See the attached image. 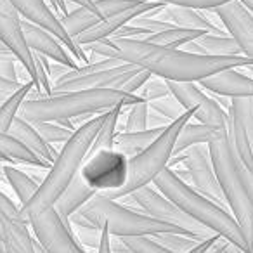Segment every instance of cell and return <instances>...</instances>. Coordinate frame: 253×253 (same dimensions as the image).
<instances>
[{"instance_id": "cell-1", "label": "cell", "mask_w": 253, "mask_h": 253, "mask_svg": "<svg viewBox=\"0 0 253 253\" xmlns=\"http://www.w3.org/2000/svg\"><path fill=\"white\" fill-rule=\"evenodd\" d=\"M102 59H118L149 71L167 82H200L224 70H238L253 64L245 56L217 57L189 54L182 49H169L155 43L126 39H106L82 47Z\"/></svg>"}, {"instance_id": "cell-2", "label": "cell", "mask_w": 253, "mask_h": 253, "mask_svg": "<svg viewBox=\"0 0 253 253\" xmlns=\"http://www.w3.org/2000/svg\"><path fill=\"white\" fill-rule=\"evenodd\" d=\"M99 126H101V115L78 126L70 141L64 142L61 151H57L56 160L50 165L47 175L42 179L37 193L25 207L19 208V215L26 224L30 218L50 210L56 205L57 198L63 194V191L71 184V180L80 173Z\"/></svg>"}, {"instance_id": "cell-3", "label": "cell", "mask_w": 253, "mask_h": 253, "mask_svg": "<svg viewBox=\"0 0 253 253\" xmlns=\"http://www.w3.org/2000/svg\"><path fill=\"white\" fill-rule=\"evenodd\" d=\"M142 99L135 94H125L111 88L94 90L54 92L49 97H28L19 109V118L30 123L75 120L80 116L102 115L116 106L128 108Z\"/></svg>"}, {"instance_id": "cell-4", "label": "cell", "mask_w": 253, "mask_h": 253, "mask_svg": "<svg viewBox=\"0 0 253 253\" xmlns=\"http://www.w3.org/2000/svg\"><path fill=\"white\" fill-rule=\"evenodd\" d=\"M153 186L163 196L169 198L172 203H175L184 213L189 215L193 220H196L198 224L207 227L213 234L224 238L231 245L238 246L243 253H252V250L248 248V243H246L245 236H243L241 229H239L238 222L231 215V211H227V208L220 207L215 201L208 200L207 196L200 194L189 184L180 180L172 172V169L167 167L153 180Z\"/></svg>"}, {"instance_id": "cell-5", "label": "cell", "mask_w": 253, "mask_h": 253, "mask_svg": "<svg viewBox=\"0 0 253 253\" xmlns=\"http://www.w3.org/2000/svg\"><path fill=\"white\" fill-rule=\"evenodd\" d=\"M84 220L97 229H106L113 238H130V236H156L163 232L186 234L173 225L163 224L149 215L134 208H128L120 201L109 200L102 194H95L90 201L77 211ZM187 236V234H186Z\"/></svg>"}, {"instance_id": "cell-6", "label": "cell", "mask_w": 253, "mask_h": 253, "mask_svg": "<svg viewBox=\"0 0 253 253\" xmlns=\"http://www.w3.org/2000/svg\"><path fill=\"white\" fill-rule=\"evenodd\" d=\"M215 173H217L218 186L225 205H229L231 215L238 222L243 236H245L248 248L253 253V210L250 207L241 175H239V158L236 155L229 134L218 141L208 144Z\"/></svg>"}, {"instance_id": "cell-7", "label": "cell", "mask_w": 253, "mask_h": 253, "mask_svg": "<svg viewBox=\"0 0 253 253\" xmlns=\"http://www.w3.org/2000/svg\"><path fill=\"white\" fill-rule=\"evenodd\" d=\"M191 118H193V113L186 111V115H182L179 120L170 123L163 130V134L151 146H148L142 153H139L137 156L128 160V175H126L125 186L122 189L115 191V193L102 194V196L120 201L122 198L132 194L134 191L153 184V180L169 167V162L173 155V146H175L177 135H179L180 128Z\"/></svg>"}, {"instance_id": "cell-8", "label": "cell", "mask_w": 253, "mask_h": 253, "mask_svg": "<svg viewBox=\"0 0 253 253\" xmlns=\"http://www.w3.org/2000/svg\"><path fill=\"white\" fill-rule=\"evenodd\" d=\"M122 200L132 201L139 208V211L163 222V224L180 229L182 232H186L187 236L198 239V241H205V239L211 238V236H217L211 231H208L207 227H203L201 224H198L196 220H193L189 215L184 213L175 203H172L169 198L163 196L151 184L134 191L132 194L122 198Z\"/></svg>"}, {"instance_id": "cell-9", "label": "cell", "mask_w": 253, "mask_h": 253, "mask_svg": "<svg viewBox=\"0 0 253 253\" xmlns=\"http://www.w3.org/2000/svg\"><path fill=\"white\" fill-rule=\"evenodd\" d=\"M128 175V158L116 149H102L84 162L80 177L97 194L122 189Z\"/></svg>"}, {"instance_id": "cell-10", "label": "cell", "mask_w": 253, "mask_h": 253, "mask_svg": "<svg viewBox=\"0 0 253 253\" xmlns=\"http://www.w3.org/2000/svg\"><path fill=\"white\" fill-rule=\"evenodd\" d=\"M141 68L128 63H122L108 70L90 71L87 64H80L77 70H71L59 77L52 84L54 92H73V90H94V88H111L122 90V87L130 80Z\"/></svg>"}, {"instance_id": "cell-11", "label": "cell", "mask_w": 253, "mask_h": 253, "mask_svg": "<svg viewBox=\"0 0 253 253\" xmlns=\"http://www.w3.org/2000/svg\"><path fill=\"white\" fill-rule=\"evenodd\" d=\"M167 85L172 97H175V101L186 111L193 113V118L198 123L229 130V113L222 109L213 97L205 94L196 82H167Z\"/></svg>"}, {"instance_id": "cell-12", "label": "cell", "mask_w": 253, "mask_h": 253, "mask_svg": "<svg viewBox=\"0 0 253 253\" xmlns=\"http://www.w3.org/2000/svg\"><path fill=\"white\" fill-rule=\"evenodd\" d=\"M35 241L47 253H87L73 234V227L57 215L54 208L28 220Z\"/></svg>"}, {"instance_id": "cell-13", "label": "cell", "mask_w": 253, "mask_h": 253, "mask_svg": "<svg viewBox=\"0 0 253 253\" xmlns=\"http://www.w3.org/2000/svg\"><path fill=\"white\" fill-rule=\"evenodd\" d=\"M9 2L18 11V14L21 16L23 21L32 23V25L39 26V28L45 30L50 35L56 37L66 47L68 52L75 57V61L78 64H88V57L85 54V50L73 39H70V35L64 32L59 16L52 11V7L47 4L45 0H9Z\"/></svg>"}, {"instance_id": "cell-14", "label": "cell", "mask_w": 253, "mask_h": 253, "mask_svg": "<svg viewBox=\"0 0 253 253\" xmlns=\"http://www.w3.org/2000/svg\"><path fill=\"white\" fill-rule=\"evenodd\" d=\"M0 40L12 50L35 87V59L23 35V19L9 0H0Z\"/></svg>"}, {"instance_id": "cell-15", "label": "cell", "mask_w": 253, "mask_h": 253, "mask_svg": "<svg viewBox=\"0 0 253 253\" xmlns=\"http://www.w3.org/2000/svg\"><path fill=\"white\" fill-rule=\"evenodd\" d=\"M184 165L191 177V187H194L200 194L225 208V201L222 196L220 186H218L208 146H193L187 149Z\"/></svg>"}, {"instance_id": "cell-16", "label": "cell", "mask_w": 253, "mask_h": 253, "mask_svg": "<svg viewBox=\"0 0 253 253\" xmlns=\"http://www.w3.org/2000/svg\"><path fill=\"white\" fill-rule=\"evenodd\" d=\"M222 28L238 43L243 56L253 61V14L239 2L232 0L213 9Z\"/></svg>"}, {"instance_id": "cell-17", "label": "cell", "mask_w": 253, "mask_h": 253, "mask_svg": "<svg viewBox=\"0 0 253 253\" xmlns=\"http://www.w3.org/2000/svg\"><path fill=\"white\" fill-rule=\"evenodd\" d=\"M162 7H163V4H158V2L141 0V2H137V4L132 5V7L125 9V11L116 12V14L104 18L101 23H97V25L92 26L90 30H87L84 35L78 37L75 42H77L80 47H85V45H88V43L99 42V40L111 39L122 26L132 23L135 18H139V16H146V14H149V12L158 11V9H162Z\"/></svg>"}, {"instance_id": "cell-18", "label": "cell", "mask_w": 253, "mask_h": 253, "mask_svg": "<svg viewBox=\"0 0 253 253\" xmlns=\"http://www.w3.org/2000/svg\"><path fill=\"white\" fill-rule=\"evenodd\" d=\"M23 35H25L26 45H28V49L32 52L40 54V56L47 57L52 63L63 64V66L70 68V70H77L80 66L75 61V57L68 52L66 47L45 30L39 28V26L32 25L28 21H23Z\"/></svg>"}, {"instance_id": "cell-19", "label": "cell", "mask_w": 253, "mask_h": 253, "mask_svg": "<svg viewBox=\"0 0 253 253\" xmlns=\"http://www.w3.org/2000/svg\"><path fill=\"white\" fill-rule=\"evenodd\" d=\"M200 87L227 99H253V78L238 70H224L200 80Z\"/></svg>"}, {"instance_id": "cell-20", "label": "cell", "mask_w": 253, "mask_h": 253, "mask_svg": "<svg viewBox=\"0 0 253 253\" xmlns=\"http://www.w3.org/2000/svg\"><path fill=\"white\" fill-rule=\"evenodd\" d=\"M149 16H155L160 21H167L170 25L177 26V28L198 30V32L215 33V35H227V32L224 28L215 26L203 14V11H196V9L180 7V5H163L158 11L149 12Z\"/></svg>"}, {"instance_id": "cell-21", "label": "cell", "mask_w": 253, "mask_h": 253, "mask_svg": "<svg viewBox=\"0 0 253 253\" xmlns=\"http://www.w3.org/2000/svg\"><path fill=\"white\" fill-rule=\"evenodd\" d=\"M225 134H229V130H222L217 126L205 125V123H189L180 128L179 135H177L175 146H173V155H182L193 146H208L211 142L218 141L220 137H224Z\"/></svg>"}, {"instance_id": "cell-22", "label": "cell", "mask_w": 253, "mask_h": 253, "mask_svg": "<svg viewBox=\"0 0 253 253\" xmlns=\"http://www.w3.org/2000/svg\"><path fill=\"white\" fill-rule=\"evenodd\" d=\"M7 134L12 135V137H16L21 144H25L33 155L39 156V158L42 160V162H45L47 165H52V162L56 160L57 151L40 137V134L37 132L35 126H33L30 122H26V120H23L18 116V118L12 122Z\"/></svg>"}, {"instance_id": "cell-23", "label": "cell", "mask_w": 253, "mask_h": 253, "mask_svg": "<svg viewBox=\"0 0 253 253\" xmlns=\"http://www.w3.org/2000/svg\"><path fill=\"white\" fill-rule=\"evenodd\" d=\"M95 194H97V193H95V191H92L90 187H88L87 184L82 180L80 173H78V175L71 180L70 186L63 191V194L57 198L56 205H54L52 208L57 211V215L63 218V222L70 224L71 215L77 213V211L80 210V208L84 207L87 201H90Z\"/></svg>"}, {"instance_id": "cell-24", "label": "cell", "mask_w": 253, "mask_h": 253, "mask_svg": "<svg viewBox=\"0 0 253 253\" xmlns=\"http://www.w3.org/2000/svg\"><path fill=\"white\" fill-rule=\"evenodd\" d=\"M2 245L5 253H35V238L21 217H4Z\"/></svg>"}, {"instance_id": "cell-25", "label": "cell", "mask_w": 253, "mask_h": 253, "mask_svg": "<svg viewBox=\"0 0 253 253\" xmlns=\"http://www.w3.org/2000/svg\"><path fill=\"white\" fill-rule=\"evenodd\" d=\"M165 128H146L142 132H116L113 139V149L130 160L144 151L148 146H151L163 134Z\"/></svg>"}, {"instance_id": "cell-26", "label": "cell", "mask_w": 253, "mask_h": 253, "mask_svg": "<svg viewBox=\"0 0 253 253\" xmlns=\"http://www.w3.org/2000/svg\"><path fill=\"white\" fill-rule=\"evenodd\" d=\"M0 156L5 160L7 165H14V163H25L30 167H37V169H50L45 162L35 156L25 144L18 141L16 137L9 134H0Z\"/></svg>"}, {"instance_id": "cell-27", "label": "cell", "mask_w": 253, "mask_h": 253, "mask_svg": "<svg viewBox=\"0 0 253 253\" xmlns=\"http://www.w3.org/2000/svg\"><path fill=\"white\" fill-rule=\"evenodd\" d=\"M61 25H63L64 32L70 35V39L77 40L80 35H84L87 30H90L92 26H95L97 23L102 21V16L97 11H92L87 7H75L73 11H70L66 16H63Z\"/></svg>"}, {"instance_id": "cell-28", "label": "cell", "mask_w": 253, "mask_h": 253, "mask_svg": "<svg viewBox=\"0 0 253 253\" xmlns=\"http://www.w3.org/2000/svg\"><path fill=\"white\" fill-rule=\"evenodd\" d=\"M122 113H123V106H116V108L102 113L101 126H99L94 142H92L90 149H88L87 158L94 155V153L102 151V149H113V139L116 135V123H118V118Z\"/></svg>"}, {"instance_id": "cell-29", "label": "cell", "mask_w": 253, "mask_h": 253, "mask_svg": "<svg viewBox=\"0 0 253 253\" xmlns=\"http://www.w3.org/2000/svg\"><path fill=\"white\" fill-rule=\"evenodd\" d=\"M2 173H4L5 180H7L9 186L12 187V191H14L16 196H18L19 208L25 207L33 198V194L37 193L39 182H37L35 179H32L26 172L16 169L14 165H4L2 167Z\"/></svg>"}, {"instance_id": "cell-30", "label": "cell", "mask_w": 253, "mask_h": 253, "mask_svg": "<svg viewBox=\"0 0 253 253\" xmlns=\"http://www.w3.org/2000/svg\"><path fill=\"white\" fill-rule=\"evenodd\" d=\"M33 82H26L21 85L19 90H16L7 101H4L0 104V134H7L11 128L12 122L18 118L19 109H21L23 102L28 99V95L33 90Z\"/></svg>"}, {"instance_id": "cell-31", "label": "cell", "mask_w": 253, "mask_h": 253, "mask_svg": "<svg viewBox=\"0 0 253 253\" xmlns=\"http://www.w3.org/2000/svg\"><path fill=\"white\" fill-rule=\"evenodd\" d=\"M205 32H198V30H186V28H170L165 32L149 35L144 42L155 43L160 47H169V49H182L186 43L193 42V40L200 39Z\"/></svg>"}, {"instance_id": "cell-32", "label": "cell", "mask_w": 253, "mask_h": 253, "mask_svg": "<svg viewBox=\"0 0 253 253\" xmlns=\"http://www.w3.org/2000/svg\"><path fill=\"white\" fill-rule=\"evenodd\" d=\"M163 248H167L172 253H189L191 250H194L201 241L191 238L186 234H177V232H163V234L153 236Z\"/></svg>"}, {"instance_id": "cell-33", "label": "cell", "mask_w": 253, "mask_h": 253, "mask_svg": "<svg viewBox=\"0 0 253 253\" xmlns=\"http://www.w3.org/2000/svg\"><path fill=\"white\" fill-rule=\"evenodd\" d=\"M32 125L35 126L37 132L40 134V137H42L49 146L64 144V142L70 141V137L75 134L73 130L59 125L57 122H40V123H32Z\"/></svg>"}, {"instance_id": "cell-34", "label": "cell", "mask_w": 253, "mask_h": 253, "mask_svg": "<svg viewBox=\"0 0 253 253\" xmlns=\"http://www.w3.org/2000/svg\"><path fill=\"white\" fill-rule=\"evenodd\" d=\"M148 115L149 104L146 101H141L137 104L128 106L125 125L120 132H142L148 128Z\"/></svg>"}, {"instance_id": "cell-35", "label": "cell", "mask_w": 253, "mask_h": 253, "mask_svg": "<svg viewBox=\"0 0 253 253\" xmlns=\"http://www.w3.org/2000/svg\"><path fill=\"white\" fill-rule=\"evenodd\" d=\"M120 239L130 250V253H172L167 248H163L153 236H130V238Z\"/></svg>"}, {"instance_id": "cell-36", "label": "cell", "mask_w": 253, "mask_h": 253, "mask_svg": "<svg viewBox=\"0 0 253 253\" xmlns=\"http://www.w3.org/2000/svg\"><path fill=\"white\" fill-rule=\"evenodd\" d=\"M149 109L158 113V115H162L163 118H167L169 122H175V120H179L182 115H186V109H184L172 95L149 102Z\"/></svg>"}, {"instance_id": "cell-37", "label": "cell", "mask_w": 253, "mask_h": 253, "mask_svg": "<svg viewBox=\"0 0 253 253\" xmlns=\"http://www.w3.org/2000/svg\"><path fill=\"white\" fill-rule=\"evenodd\" d=\"M137 95L142 99V101H146L149 104V102L158 101V99H163V97H169V95H172V94H170L169 85H167L165 80L151 75V78H149V80L144 84V87L137 92Z\"/></svg>"}, {"instance_id": "cell-38", "label": "cell", "mask_w": 253, "mask_h": 253, "mask_svg": "<svg viewBox=\"0 0 253 253\" xmlns=\"http://www.w3.org/2000/svg\"><path fill=\"white\" fill-rule=\"evenodd\" d=\"M231 106L241 116L246 137H248L250 149H252V155H253V99H232Z\"/></svg>"}, {"instance_id": "cell-39", "label": "cell", "mask_w": 253, "mask_h": 253, "mask_svg": "<svg viewBox=\"0 0 253 253\" xmlns=\"http://www.w3.org/2000/svg\"><path fill=\"white\" fill-rule=\"evenodd\" d=\"M149 2H158L163 5H180V7L196 9V11H213L232 0H149Z\"/></svg>"}, {"instance_id": "cell-40", "label": "cell", "mask_w": 253, "mask_h": 253, "mask_svg": "<svg viewBox=\"0 0 253 253\" xmlns=\"http://www.w3.org/2000/svg\"><path fill=\"white\" fill-rule=\"evenodd\" d=\"M137 2H141V0H99V2H95V7H97V11L101 12L102 19H104L108 16H113L116 12H122L125 9L132 7Z\"/></svg>"}, {"instance_id": "cell-41", "label": "cell", "mask_w": 253, "mask_h": 253, "mask_svg": "<svg viewBox=\"0 0 253 253\" xmlns=\"http://www.w3.org/2000/svg\"><path fill=\"white\" fill-rule=\"evenodd\" d=\"M149 78H151V73H149V71L139 70L137 73H135L134 77L130 78V80L123 85L122 92H125V94H135V95H137V92L141 90L142 87H144V84L149 80Z\"/></svg>"}, {"instance_id": "cell-42", "label": "cell", "mask_w": 253, "mask_h": 253, "mask_svg": "<svg viewBox=\"0 0 253 253\" xmlns=\"http://www.w3.org/2000/svg\"><path fill=\"white\" fill-rule=\"evenodd\" d=\"M23 82L19 80H9V78H0V104L7 101L16 90H19Z\"/></svg>"}, {"instance_id": "cell-43", "label": "cell", "mask_w": 253, "mask_h": 253, "mask_svg": "<svg viewBox=\"0 0 253 253\" xmlns=\"http://www.w3.org/2000/svg\"><path fill=\"white\" fill-rule=\"evenodd\" d=\"M239 175H241L243 186H245L246 196H248V201H250V207H252V210H253V172L250 169H246V167L239 162Z\"/></svg>"}, {"instance_id": "cell-44", "label": "cell", "mask_w": 253, "mask_h": 253, "mask_svg": "<svg viewBox=\"0 0 253 253\" xmlns=\"http://www.w3.org/2000/svg\"><path fill=\"white\" fill-rule=\"evenodd\" d=\"M207 253H243L238 246L231 245L229 241H225L224 238H218L210 248L207 250Z\"/></svg>"}, {"instance_id": "cell-45", "label": "cell", "mask_w": 253, "mask_h": 253, "mask_svg": "<svg viewBox=\"0 0 253 253\" xmlns=\"http://www.w3.org/2000/svg\"><path fill=\"white\" fill-rule=\"evenodd\" d=\"M172 122H169L167 118H163L162 115H158V113L151 111L149 109V115H148V128H165V126H169Z\"/></svg>"}, {"instance_id": "cell-46", "label": "cell", "mask_w": 253, "mask_h": 253, "mask_svg": "<svg viewBox=\"0 0 253 253\" xmlns=\"http://www.w3.org/2000/svg\"><path fill=\"white\" fill-rule=\"evenodd\" d=\"M111 236L106 229H101V239H99V246H97V253H111Z\"/></svg>"}, {"instance_id": "cell-47", "label": "cell", "mask_w": 253, "mask_h": 253, "mask_svg": "<svg viewBox=\"0 0 253 253\" xmlns=\"http://www.w3.org/2000/svg\"><path fill=\"white\" fill-rule=\"evenodd\" d=\"M47 2H49V5L52 7V11L56 12L59 18H63V16H66L68 12H70L68 4L64 2V0H47Z\"/></svg>"}, {"instance_id": "cell-48", "label": "cell", "mask_w": 253, "mask_h": 253, "mask_svg": "<svg viewBox=\"0 0 253 253\" xmlns=\"http://www.w3.org/2000/svg\"><path fill=\"white\" fill-rule=\"evenodd\" d=\"M220 238V236H211V238H208V239H205V241H201L200 245L196 246L194 250H191L189 253H207V250L210 248L211 245H213L217 239Z\"/></svg>"}, {"instance_id": "cell-49", "label": "cell", "mask_w": 253, "mask_h": 253, "mask_svg": "<svg viewBox=\"0 0 253 253\" xmlns=\"http://www.w3.org/2000/svg\"><path fill=\"white\" fill-rule=\"evenodd\" d=\"M109 246H111V253H130V250L123 245V241L120 238H113L111 236V243H109Z\"/></svg>"}, {"instance_id": "cell-50", "label": "cell", "mask_w": 253, "mask_h": 253, "mask_svg": "<svg viewBox=\"0 0 253 253\" xmlns=\"http://www.w3.org/2000/svg\"><path fill=\"white\" fill-rule=\"evenodd\" d=\"M64 2H66V4H75L77 7H87V9H92V11H97V7H95V4L92 0H64ZM99 14H101V12H99Z\"/></svg>"}, {"instance_id": "cell-51", "label": "cell", "mask_w": 253, "mask_h": 253, "mask_svg": "<svg viewBox=\"0 0 253 253\" xmlns=\"http://www.w3.org/2000/svg\"><path fill=\"white\" fill-rule=\"evenodd\" d=\"M239 2H241V4L253 14V0H239Z\"/></svg>"}, {"instance_id": "cell-52", "label": "cell", "mask_w": 253, "mask_h": 253, "mask_svg": "<svg viewBox=\"0 0 253 253\" xmlns=\"http://www.w3.org/2000/svg\"><path fill=\"white\" fill-rule=\"evenodd\" d=\"M2 238H4V215L0 211V243H2Z\"/></svg>"}, {"instance_id": "cell-53", "label": "cell", "mask_w": 253, "mask_h": 253, "mask_svg": "<svg viewBox=\"0 0 253 253\" xmlns=\"http://www.w3.org/2000/svg\"><path fill=\"white\" fill-rule=\"evenodd\" d=\"M35 253H47V252H45V250L42 248V246L39 245V243L35 241Z\"/></svg>"}, {"instance_id": "cell-54", "label": "cell", "mask_w": 253, "mask_h": 253, "mask_svg": "<svg viewBox=\"0 0 253 253\" xmlns=\"http://www.w3.org/2000/svg\"><path fill=\"white\" fill-rule=\"evenodd\" d=\"M0 253H5L4 252V245H2V243H0Z\"/></svg>"}, {"instance_id": "cell-55", "label": "cell", "mask_w": 253, "mask_h": 253, "mask_svg": "<svg viewBox=\"0 0 253 253\" xmlns=\"http://www.w3.org/2000/svg\"><path fill=\"white\" fill-rule=\"evenodd\" d=\"M0 163H5V160H4V158H2V156H0Z\"/></svg>"}, {"instance_id": "cell-56", "label": "cell", "mask_w": 253, "mask_h": 253, "mask_svg": "<svg viewBox=\"0 0 253 253\" xmlns=\"http://www.w3.org/2000/svg\"><path fill=\"white\" fill-rule=\"evenodd\" d=\"M92 2H94V4H95V2H99V0H92Z\"/></svg>"}]
</instances>
